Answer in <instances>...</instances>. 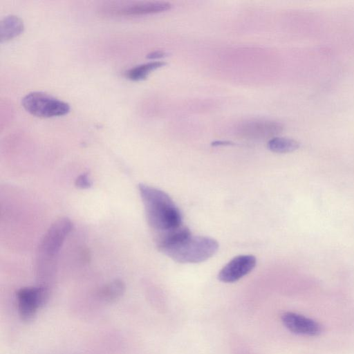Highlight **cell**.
Returning <instances> with one entry per match:
<instances>
[{
	"label": "cell",
	"instance_id": "obj_1",
	"mask_svg": "<svg viewBox=\"0 0 354 354\" xmlns=\"http://www.w3.org/2000/svg\"><path fill=\"white\" fill-rule=\"evenodd\" d=\"M138 189L147 223L156 236L183 225L179 209L167 193L143 183L139 184Z\"/></svg>",
	"mask_w": 354,
	"mask_h": 354
},
{
	"label": "cell",
	"instance_id": "obj_2",
	"mask_svg": "<svg viewBox=\"0 0 354 354\" xmlns=\"http://www.w3.org/2000/svg\"><path fill=\"white\" fill-rule=\"evenodd\" d=\"M218 248V243L215 239L190 234L160 251L178 263H196L210 258Z\"/></svg>",
	"mask_w": 354,
	"mask_h": 354
},
{
	"label": "cell",
	"instance_id": "obj_3",
	"mask_svg": "<svg viewBox=\"0 0 354 354\" xmlns=\"http://www.w3.org/2000/svg\"><path fill=\"white\" fill-rule=\"evenodd\" d=\"M21 104L28 113L40 118L62 116L71 109L66 102L40 91L27 93L23 97Z\"/></svg>",
	"mask_w": 354,
	"mask_h": 354
},
{
	"label": "cell",
	"instance_id": "obj_4",
	"mask_svg": "<svg viewBox=\"0 0 354 354\" xmlns=\"http://www.w3.org/2000/svg\"><path fill=\"white\" fill-rule=\"evenodd\" d=\"M73 228L68 218L55 221L44 235L38 247V263H52L58 254L66 237Z\"/></svg>",
	"mask_w": 354,
	"mask_h": 354
},
{
	"label": "cell",
	"instance_id": "obj_5",
	"mask_svg": "<svg viewBox=\"0 0 354 354\" xmlns=\"http://www.w3.org/2000/svg\"><path fill=\"white\" fill-rule=\"evenodd\" d=\"M171 7L166 1H123L108 4L102 12L113 16H139L162 12Z\"/></svg>",
	"mask_w": 354,
	"mask_h": 354
},
{
	"label": "cell",
	"instance_id": "obj_6",
	"mask_svg": "<svg viewBox=\"0 0 354 354\" xmlns=\"http://www.w3.org/2000/svg\"><path fill=\"white\" fill-rule=\"evenodd\" d=\"M48 298V290L44 285L19 289L17 292V300L21 319L26 322L31 320L37 309L46 303Z\"/></svg>",
	"mask_w": 354,
	"mask_h": 354
},
{
	"label": "cell",
	"instance_id": "obj_7",
	"mask_svg": "<svg viewBox=\"0 0 354 354\" xmlns=\"http://www.w3.org/2000/svg\"><path fill=\"white\" fill-rule=\"evenodd\" d=\"M253 255H239L232 259L219 272L218 279L225 283L235 282L249 272L256 266Z\"/></svg>",
	"mask_w": 354,
	"mask_h": 354
},
{
	"label": "cell",
	"instance_id": "obj_8",
	"mask_svg": "<svg viewBox=\"0 0 354 354\" xmlns=\"http://www.w3.org/2000/svg\"><path fill=\"white\" fill-rule=\"evenodd\" d=\"M281 321L286 328L295 334L316 336L322 331L321 326L317 322L295 313H284Z\"/></svg>",
	"mask_w": 354,
	"mask_h": 354
},
{
	"label": "cell",
	"instance_id": "obj_9",
	"mask_svg": "<svg viewBox=\"0 0 354 354\" xmlns=\"http://www.w3.org/2000/svg\"><path fill=\"white\" fill-rule=\"evenodd\" d=\"M241 135L250 138H264L275 136L283 130V125L277 122L251 120L239 127Z\"/></svg>",
	"mask_w": 354,
	"mask_h": 354
},
{
	"label": "cell",
	"instance_id": "obj_10",
	"mask_svg": "<svg viewBox=\"0 0 354 354\" xmlns=\"http://www.w3.org/2000/svg\"><path fill=\"white\" fill-rule=\"evenodd\" d=\"M24 28L23 20L18 16L9 15L0 23L1 41H6L20 35Z\"/></svg>",
	"mask_w": 354,
	"mask_h": 354
},
{
	"label": "cell",
	"instance_id": "obj_11",
	"mask_svg": "<svg viewBox=\"0 0 354 354\" xmlns=\"http://www.w3.org/2000/svg\"><path fill=\"white\" fill-rule=\"evenodd\" d=\"M166 65L165 62L155 61L142 64L125 72V76L133 81H139L145 79L153 71Z\"/></svg>",
	"mask_w": 354,
	"mask_h": 354
},
{
	"label": "cell",
	"instance_id": "obj_12",
	"mask_svg": "<svg viewBox=\"0 0 354 354\" xmlns=\"http://www.w3.org/2000/svg\"><path fill=\"white\" fill-rule=\"evenodd\" d=\"M299 147V143L295 140L274 137L268 142V148L275 153H285L292 152Z\"/></svg>",
	"mask_w": 354,
	"mask_h": 354
},
{
	"label": "cell",
	"instance_id": "obj_13",
	"mask_svg": "<svg viewBox=\"0 0 354 354\" xmlns=\"http://www.w3.org/2000/svg\"><path fill=\"white\" fill-rule=\"evenodd\" d=\"M124 290V282L120 279H115L102 288L100 295L104 300L111 301L121 297Z\"/></svg>",
	"mask_w": 354,
	"mask_h": 354
},
{
	"label": "cell",
	"instance_id": "obj_14",
	"mask_svg": "<svg viewBox=\"0 0 354 354\" xmlns=\"http://www.w3.org/2000/svg\"><path fill=\"white\" fill-rule=\"evenodd\" d=\"M75 185L77 188L83 189L91 187L92 181L89 177L88 173L84 172L79 175L75 180Z\"/></svg>",
	"mask_w": 354,
	"mask_h": 354
},
{
	"label": "cell",
	"instance_id": "obj_15",
	"mask_svg": "<svg viewBox=\"0 0 354 354\" xmlns=\"http://www.w3.org/2000/svg\"><path fill=\"white\" fill-rule=\"evenodd\" d=\"M166 55H167V53L163 51L156 50V51H153V52H151L149 54H147L146 57L151 59L161 58V57H165Z\"/></svg>",
	"mask_w": 354,
	"mask_h": 354
},
{
	"label": "cell",
	"instance_id": "obj_16",
	"mask_svg": "<svg viewBox=\"0 0 354 354\" xmlns=\"http://www.w3.org/2000/svg\"><path fill=\"white\" fill-rule=\"evenodd\" d=\"M232 145V142H227V141H216L212 143L213 146H217V145Z\"/></svg>",
	"mask_w": 354,
	"mask_h": 354
}]
</instances>
